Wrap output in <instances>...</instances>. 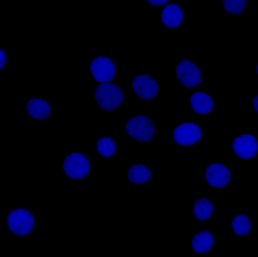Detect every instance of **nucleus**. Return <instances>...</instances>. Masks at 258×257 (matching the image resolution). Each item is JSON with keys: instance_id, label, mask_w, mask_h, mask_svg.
<instances>
[{"instance_id": "f257e3e1", "label": "nucleus", "mask_w": 258, "mask_h": 257, "mask_svg": "<svg viewBox=\"0 0 258 257\" xmlns=\"http://www.w3.org/2000/svg\"><path fill=\"white\" fill-rule=\"evenodd\" d=\"M6 220L11 233L20 237L30 234L35 225L33 213L25 207L14 208L8 212Z\"/></svg>"}, {"instance_id": "f03ea898", "label": "nucleus", "mask_w": 258, "mask_h": 257, "mask_svg": "<svg viewBox=\"0 0 258 257\" xmlns=\"http://www.w3.org/2000/svg\"><path fill=\"white\" fill-rule=\"evenodd\" d=\"M94 98L99 107L105 111H115L124 98L121 87L113 82L99 83L95 88Z\"/></svg>"}, {"instance_id": "7ed1b4c3", "label": "nucleus", "mask_w": 258, "mask_h": 257, "mask_svg": "<svg viewBox=\"0 0 258 257\" xmlns=\"http://www.w3.org/2000/svg\"><path fill=\"white\" fill-rule=\"evenodd\" d=\"M91 168V163L89 156L80 151H73L68 154L62 164L63 173L72 180L87 178L90 175Z\"/></svg>"}, {"instance_id": "20e7f679", "label": "nucleus", "mask_w": 258, "mask_h": 257, "mask_svg": "<svg viewBox=\"0 0 258 257\" xmlns=\"http://www.w3.org/2000/svg\"><path fill=\"white\" fill-rule=\"evenodd\" d=\"M126 134L133 139L147 143L155 135V125L152 120L145 115H137L131 117L124 123Z\"/></svg>"}, {"instance_id": "39448f33", "label": "nucleus", "mask_w": 258, "mask_h": 257, "mask_svg": "<svg viewBox=\"0 0 258 257\" xmlns=\"http://www.w3.org/2000/svg\"><path fill=\"white\" fill-rule=\"evenodd\" d=\"M172 136L174 142L179 145L190 147L202 140L203 129L199 123L182 122L173 128Z\"/></svg>"}, {"instance_id": "423d86ee", "label": "nucleus", "mask_w": 258, "mask_h": 257, "mask_svg": "<svg viewBox=\"0 0 258 257\" xmlns=\"http://www.w3.org/2000/svg\"><path fill=\"white\" fill-rule=\"evenodd\" d=\"M175 73L180 83L187 88H196L202 82V70L196 63L187 58H183L178 62Z\"/></svg>"}, {"instance_id": "0eeeda50", "label": "nucleus", "mask_w": 258, "mask_h": 257, "mask_svg": "<svg viewBox=\"0 0 258 257\" xmlns=\"http://www.w3.org/2000/svg\"><path fill=\"white\" fill-rule=\"evenodd\" d=\"M90 69L93 78L99 83L111 82L117 73L116 64L106 56L93 58L90 63Z\"/></svg>"}, {"instance_id": "6e6552de", "label": "nucleus", "mask_w": 258, "mask_h": 257, "mask_svg": "<svg viewBox=\"0 0 258 257\" xmlns=\"http://www.w3.org/2000/svg\"><path fill=\"white\" fill-rule=\"evenodd\" d=\"M231 145L235 155L245 160L253 158L258 153V139L252 133H245L236 136Z\"/></svg>"}, {"instance_id": "1a4fd4ad", "label": "nucleus", "mask_w": 258, "mask_h": 257, "mask_svg": "<svg viewBox=\"0 0 258 257\" xmlns=\"http://www.w3.org/2000/svg\"><path fill=\"white\" fill-rule=\"evenodd\" d=\"M132 88L138 98L150 101L157 96L159 84L149 74H139L133 79Z\"/></svg>"}, {"instance_id": "9d476101", "label": "nucleus", "mask_w": 258, "mask_h": 257, "mask_svg": "<svg viewBox=\"0 0 258 257\" xmlns=\"http://www.w3.org/2000/svg\"><path fill=\"white\" fill-rule=\"evenodd\" d=\"M232 174L229 167L223 163L213 162L209 164L205 172L208 184L214 188H223L229 185Z\"/></svg>"}, {"instance_id": "9b49d317", "label": "nucleus", "mask_w": 258, "mask_h": 257, "mask_svg": "<svg viewBox=\"0 0 258 257\" xmlns=\"http://www.w3.org/2000/svg\"><path fill=\"white\" fill-rule=\"evenodd\" d=\"M184 11L177 3H170L162 9L160 13L162 24L168 29H177L183 22Z\"/></svg>"}, {"instance_id": "f8f14e48", "label": "nucleus", "mask_w": 258, "mask_h": 257, "mask_svg": "<svg viewBox=\"0 0 258 257\" xmlns=\"http://www.w3.org/2000/svg\"><path fill=\"white\" fill-rule=\"evenodd\" d=\"M189 104L195 113L203 116L210 114L214 108L212 96L202 91H195L190 95Z\"/></svg>"}, {"instance_id": "ddd939ff", "label": "nucleus", "mask_w": 258, "mask_h": 257, "mask_svg": "<svg viewBox=\"0 0 258 257\" xmlns=\"http://www.w3.org/2000/svg\"><path fill=\"white\" fill-rule=\"evenodd\" d=\"M215 237L211 230L205 229L195 234L190 241V247L197 254L210 252L215 245Z\"/></svg>"}, {"instance_id": "4468645a", "label": "nucleus", "mask_w": 258, "mask_h": 257, "mask_svg": "<svg viewBox=\"0 0 258 257\" xmlns=\"http://www.w3.org/2000/svg\"><path fill=\"white\" fill-rule=\"evenodd\" d=\"M25 110L30 117L37 120H46L51 114L50 104L42 98L29 99L26 104Z\"/></svg>"}, {"instance_id": "2eb2a0df", "label": "nucleus", "mask_w": 258, "mask_h": 257, "mask_svg": "<svg viewBox=\"0 0 258 257\" xmlns=\"http://www.w3.org/2000/svg\"><path fill=\"white\" fill-rule=\"evenodd\" d=\"M152 176L150 168L141 163L133 164L127 172L128 180L134 185H145L150 181Z\"/></svg>"}, {"instance_id": "dca6fc26", "label": "nucleus", "mask_w": 258, "mask_h": 257, "mask_svg": "<svg viewBox=\"0 0 258 257\" xmlns=\"http://www.w3.org/2000/svg\"><path fill=\"white\" fill-rule=\"evenodd\" d=\"M194 215L196 218L202 222L210 219L214 214L215 207L212 201L208 198L201 197L194 203Z\"/></svg>"}, {"instance_id": "f3484780", "label": "nucleus", "mask_w": 258, "mask_h": 257, "mask_svg": "<svg viewBox=\"0 0 258 257\" xmlns=\"http://www.w3.org/2000/svg\"><path fill=\"white\" fill-rule=\"evenodd\" d=\"M252 227L251 219L248 215L239 213L235 215L231 221V228L233 233L239 236H246Z\"/></svg>"}, {"instance_id": "a211bd4d", "label": "nucleus", "mask_w": 258, "mask_h": 257, "mask_svg": "<svg viewBox=\"0 0 258 257\" xmlns=\"http://www.w3.org/2000/svg\"><path fill=\"white\" fill-rule=\"evenodd\" d=\"M96 149L100 157H111L117 152L116 141L108 136L100 137L96 141Z\"/></svg>"}, {"instance_id": "6ab92c4d", "label": "nucleus", "mask_w": 258, "mask_h": 257, "mask_svg": "<svg viewBox=\"0 0 258 257\" xmlns=\"http://www.w3.org/2000/svg\"><path fill=\"white\" fill-rule=\"evenodd\" d=\"M222 3L224 10L235 16L242 14L247 5L246 0H225L222 1Z\"/></svg>"}, {"instance_id": "aec40b11", "label": "nucleus", "mask_w": 258, "mask_h": 257, "mask_svg": "<svg viewBox=\"0 0 258 257\" xmlns=\"http://www.w3.org/2000/svg\"><path fill=\"white\" fill-rule=\"evenodd\" d=\"M0 68L1 70H2L4 69L6 65V63L8 59V55L6 52L3 50L2 48L1 49L0 52Z\"/></svg>"}, {"instance_id": "412c9836", "label": "nucleus", "mask_w": 258, "mask_h": 257, "mask_svg": "<svg viewBox=\"0 0 258 257\" xmlns=\"http://www.w3.org/2000/svg\"><path fill=\"white\" fill-rule=\"evenodd\" d=\"M148 4L154 7L165 6L169 2V0L146 1Z\"/></svg>"}, {"instance_id": "4be33fe9", "label": "nucleus", "mask_w": 258, "mask_h": 257, "mask_svg": "<svg viewBox=\"0 0 258 257\" xmlns=\"http://www.w3.org/2000/svg\"><path fill=\"white\" fill-rule=\"evenodd\" d=\"M251 103L253 110L258 114V94L252 98Z\"/></svg>"}, {"instance_id": "5701e85b", "label": "nucleus", "mask_w": 258, "mask_h": 257, "mask_svg": "<svg viewBox=\"0 0 258 257\" xmlns=\"http://www.w3.org/2000/svg\"><path fill=\"white\" fill-rule=\"evenodd\" d=\"M255 70H256V73L258 76V62L257 63L256 67H255Z\"/></svg>"}]
</instances>
